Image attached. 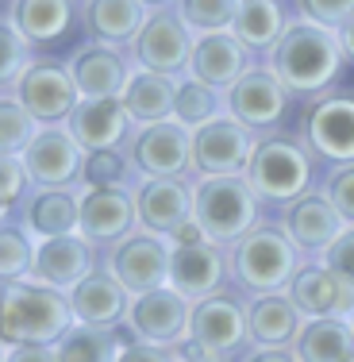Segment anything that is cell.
Returning a JSON list of instances; mask_svg holds the SVG:
<instances>
[{
  "label": "cell",
  "instance_id": "cell-1",
  "mask_svg": "<svg viewBox=\"0 0 354 362\" xmlns=\"http://www.w3.org/2000/svg\"><path fill=\"white\" fill-rule=\"evenodd\" d=\"M343 58L347 54H343L339 31L300 16L297 23L285 28L281 42L270 50V70L289 85V93H316L331 85Z\"/></svg>",
  "mask_w": 354,
  "mask_h": 362
},
{
  "label": "cell",
  "instance_id": "cell-2",
  "mask_svg": "<svg viewBox=\"0 0 354 362\" xmlns=\"http://www.w3.org/2000/svg\"><path fill=\"white\" fill-rule=\"evenodd\" d=\"M73 305L62 297V289L50 286H28V281H8L4 286V343H58L73 327Z\"/></svg>",
  "mask_w": 354,
  "mask_h": 362
},
{
  "label": "cell",
  "instance_id": "cell-3",
  "mask_svg": "<svg viewBox=\"0 0 354 362\" xmlns=\"http://www.w3.org/2000/svg\"><path fill=\"white\" fill-rule=\"evenodd\" d=\"M193 220L212 243H239L258 220V193L243 174L204 177L193 189Z\"/></svg>",
  "mask_w": 354,
  "mask_h": 362
},
{
  "label": "cell",
  "instance_id": "cell-4",
  "mask_svg": "<svg viewBox=\"0 0 354 362\" xmlns=\"http://www.w3.org/2000/svg\"><path fill=\"white\" fill-rule=\"evenodd\" d=\"M297 251L289 231L254 228L235 247V278L254 293H278L297 278Z\"/></svg>",
  "mask_w": 354,
  "mask_h": 362
},
{
  "label": "cell",
  "instance_id": "cell-5",
  "mask_svg": "<svg viewBox=\"0 0 354 362\" xmlns=\"http://www.w3.org/2000/svg\"><path fill=\"white\" fill-rule=\"evenodd\" d=\"M247 181L266 201H297V197H305L308 181H312V162L293 139L270 135L254 146Z\"/></svg>",
  "mask_w": 354,
  "mask_h": 362
},
{
  "label": "cell",
  "instance_id": "cell-6",
  "mask_svg": "<svg viewBox=\"0 0 354 362\" xmlns=\"http://www.w3.org/2000/svg\"><path fill=\"white\" fill-rule=\"evenodd\" d=\"M193 50H196L193 28L181 20V12H166V8L146 16L139 39H135V58H139L143 70L170 77L193 66Z\"/></svg>",
  "mask_w": 354,
  "mask_h": 362
},
{
  "label": "cell",
  "instance_id": "cell-7",
  "mask_svg": "<svg viewBox=\"0 0 354 362\" xmlns=\"http://www.w3.org/2000/svg\"><path fill=\"white\" fill-rule=\"evenodd\" d=\"M254 139L250 127L239 119H208L204 127L193 132V166L204 177H228V174H247L254 158Z\"/></svg>",
  "mask_w": 354,
  "mask_h": 362
},
{
  "label": "cell",
  "instance_id": "cell-8",
  "mask_svg": "<svg viewBox=\"0 0 354 362\" xmlns=\"http://www.w3.org/2000/svg\"><path fill=\"white\" fill-rule=\"evenodd\" d=\"M8 97H20L42 127H58V119H70V112L77 108L81 93H77L73 74L66 70V66L31 62L28 74H23L20 85H16V93H8Z\"/></svg>",
  "mask_w": 354,
  "mask_h": 362
},
{
  "label": "cell",
  "instance_id": "cell-9",
  "mask_svg": "<svg viewBox=\"0 0 354 362\" xmlns=\"http://www.w3.org/2000/svg\"><path fill=\"white\" fill-rule=\"evenodd\" d=\"M131 320L135 335L143 343H158V347H170V343H181L185 332L193 327V308H189V297L177 289H151V293H139L131 300Z\"/></svg>",
  "mask_w": 354,
  "mask_h": 362
},
{
  "label": "cell",
  "instance_id": "cell-10",
  "mask_svg": "<svg viewBox=\"0 0 354 362\" xmlns=\"http://www.w3.org/2000/svg\"><path fill=\"white\" fill-rule=\"evenodd\" d=\"M131 154L146 177H181L193 166V132L177 119H162L135 135Z\"/></svg>",
  "mask_w": 354,
  "mask_h": 362
},
{
  "label": "cell",
  "instance_id": "cell-11",
  "mask_svg": "<svg viewBox=\"0 0 354 362\" xmlns=\"http://www.w3.org/2000/svg\"><path fill=\"white\" fill-rule=\"evenodd\" d=\"M289 108V85L273 70H247L228 89V112L243 127H273Z\"/></svg>",
  "mask_w": 354,
  "mask_h": 362
},
{
  "label": "cell",
  "instance_id": "cell-12",
  "mask_svg": "<svg viewBox=\"0 0 354 362\" xmlns=\"http://www.w3.org/2000/svg\"><path fill=\"white\" fill-rule=\"evenodd\" d=\"M289 297L308 320H327V316H350L354 313V281H347L327 262L305 266L289 281Z\"/></svg>",
  "mask_w": 354,
  "mask_h": 362
},
{
  "label": "cell",
  "instance_id": "cell-13",
  "mask_svg": "<svg viewBox=\"0 0 354 362\" xmlns=\"http://www.w3.org/2000/svg\"><path fill=\"white\" fill-rule=\"evenodd\" d=\"M308 143L327 162H354V97L350 93H327L308 108Z\"/></svg>",
  "mask_w": 354,
  "mask_h": 362
},
{
  "label": "cell",
  "instance_id": "cell-14",
  "mask_svg": "<svg viewBox=\"0 0 354 362\" xmlns=\"http://www.w3.org/2000/svg\"><path fill=\"white\" fill-rule=\"evenodd\" d=\"M170 258L174 251H166L158 235H127L124 243L112 251V274L127 286V293H151L162 289L170 281Z\"/></svg>",
  "mask_w": 354,
  "mask_h": 362
},
{
  "label": "cell",
  "instance_id": "cell-15",
  "mask_svg": "<svg viewBox=\"0 0 354 362\" xmlns=\"http://www.w3.org/2000/svg\"><path fill=\"white\" fill-rule=\"evenodd\" d=\"M81 151H85V146L70 135V127H66V132H62V127H42V132L35 135V143L23 151V162H28L35 185H42V189H66L85 170Z\"/></svg>",
  "mask_w": 354,
  "mask_h": 362
},
{
  "label": "cell",
  "instance_id": "cell-16",
  "mask_svg": "<svg viewBox=\"0 0 354 362\" xmlns=\"http://www.w3.org/2000/svg\"><path fill=\"white\" fill-rule=\"evenodd\" d=\"M66 124L85 151H116L131 127V112L124 97H81Z\"/></svg>",
  "mask_w": 354,
  "mask_h": 362
},
{
  "label": "cell",
  "instance_id": "cell-17",
  "mask_svg": "<svg viewBox=\"0 0 354 362\" xmlns=\"http://www.w3.org/2000/svg\"><path fill=\"white\" fill-rule=\"evenodd\" d=\"M196 343H201L208 355H231L243 339H250V324L239 300L223 297V293H212L201 305L193 308V327H189Z\"/></svg>",
  "mask_w": 354,
  "mask_h": 362
},
{
  "label": "cell",
  "instance_id": "cell-18",
  "mask_svg": "<svg viewBox=\"0 0 354 362\" xmlns=\"http://www.w3.org/2000/svg\"><path fill=\"white\" fill-rule=\"evenodd\" d=\"M93 274V247L85 235H54L42 239L35 251L31 278L50 289H77Z\"/></svg>",
  "mask_w": 354,
  "mask_h": 362
},
{
  "label": "cell",
  "instance_id": "cell-19",
  "mask_svg": "<svg viewBox=\"0 0 354 362\" xmlns=\"http://www.w3.org/2000/svg\"><path fill=\"white\" fill-rule=\"evenodd\" d=\"M139 220L135 197L124 193L119 185L89 189L81 197V235L89 243H116L131 235V223Z\"/></svg>",
  "mask_w": 354,
  "mask_h": 362
},
{
  "label": "cell",
  "instance_id": "cell-20",
  "mask_svg": "<svg viewBox=\"0 0 354 362\" xmlns=\"http://www.w3.org/2000/svg\"><path fill=\"white\" fill-rule=\"evenodd\" d=\"M135 209L146 231L154 235H174L181 223L193 220V193L181 177H151L135 193Z\"/></svg>",
  "mask_w": 354,
  "mask_h": 362
},
{
  "label": "cell",
  "instance_id": "cell-21",
  "mask_svg": "<svg viewBox=\"0 0 354 362\" xmlns=\"http://www.w3.org/2000/svg\"><path fill=\"white\" fill-rule=\"evenodd\" d=\"M247 70H250V47L235 31H212V35L196 39L193 66H189L193 77L216 85V89H231Z\"/></svg>",
  "mask_w": 354,
  "mask_h": 362
},
{
  "label": "cell",
  "instance_id": "cell-22",
  "mask_svg": "<svg viewBox=\"0 0 354 362\" xmlns=\"http://www.w3.org/2000/svg\"><path fill=\"white\" fill-rule=\"evenodd\" d=\"M343 223H347L343 212L327 197H316V193H305L297 201H289V212H285V231L293 235V243L300 251H327L347 231Z\"/></svg>",
  "mask_w": 354,
  "mask_h": 362
},
{
  "label": "cell",
  "instance_id": "cell-23",
  "mask_svg": "<svg viewBox=\"0 0 354 362\" xmlns=\"http://www.w3.org/2000/svg\"><path fill=\"white\" fill-rule=\"evenodd\" d=\"M70 74H73V85L81 97H124L127 81V62L119 58L116 47L108 42H89L73 54L70 62Z\"/></svg>",
  "mask_w": 354,
  "mask_h": 362
},
{
  "label": "cell",
  "instance_id": "cell-24",
  "mask_svg": "<svg viewBox=\"0 0 354 362\" xmlns=\"http://www.w3.org/2000/svg\"><path fill=\"white\" fill-rule=\"evenodd\" d=\"M70 305L77 324L112 327L131 313V293L116 274H89L77 289H70Z\"/></svg>",
  "mask_w": 354,
  "mask_h": 362
},
{
  "label": "cell",
  "instance_id": "cell-25",
  "mask_svg": "<svg viewBox=\"0 0 354 362\" xmlns=\"http://www.w3.org/2000/svg\"><path fill=\"white\" fill-rule=\"evenodd\" d=\"M170 286L185 293L189 300H204L223 286V255L212 243L174 247L170 258Z\"/></svg>",
  "mask_w": 354,
  "mask_h": 362
},
{
  "label": "cell",
  "instance_id": "cell-26",
  "mask_svg": "<svg viewBox=\"0 0 354 362\" xmlns=\"http://www.w3.org/2000/svg\"><path fill=\"white\" fill-rule=\"evenodd\" d=\"M250 339L258 347H289L300 335V308L289 293H258V300L247 308Z\"/></svg>",
  "mask_w": 354,
  "mask_h": 362
},
{
  "label": "cell",
  "instance_id": "cell-27",
  "mask_svg": "<svg viewBox=\"0 0 354 362\" xmlns=\"http://www.w3.org/2000/svg\"><path fill=\"white\" fill-rule=\"evenodd\" d=\"M124 105L131 112L135 124L151 127L162 119H174V105H177V81L170 74H154V70H139L131 74L124 89Z\"/></svg>",
  "mask_w": 354,
  "mask_h": 362
},
{
  "label": "cell",
  "instance_id": "cell-28",
  "mask_svg": "<svg viewBox=\"0 0 354 362\" xmlns=\"http://www.w3.org/2000/svg\"><path fill=\"white\" fill-rule=\"evenodd\" d=\"M85 23L108 47L135 42L146 23V4L143 0H89L85 4Z\"/></svg>",
  "mask_w": 354,
  "mask_h": 362
},
{
  "label": "cell",
  "instance_id": "cell-29",
  "mask_svg": "<svg viewBox=\"0 0 354 362\" xmlns=\"http://www.w3.org/2000/svg\"><path fill=\"white\" fill-rule=\"evenodd\" d=\"M300 362H354V324L343 316L308 320L297 335Z\"/></svg>",
  "mask_w": 354,
  "mask_h": 362
},
{
  "label": "cell",
  "instance_id": "cell-30",
  "mask_svg": "<svg viewBox=\"0 0 354 362\" xmlns=\"http://www.w3.org/2000/svg\"><path fill=\"white\" fill-rule=\"evenodd\" d=\"M8 20L28 42H58L73 23V0H12Z\"/></svg>",
  "mask_w": 354,
  "mask_h": 362
},
{
  "label": "cell",
  "instance_id": "cell-31",
  "mask_svg": "<svg viewBox=\"0 0 354 362\" xmlns=\"http://www.w3.org/2000/svg\"><path fill=\"white\" fill-rule=\"evenodd\" d=\"M285 28L289 23H285V12H281L278 0H243L235 12V23H231V31L250 50H273L281 42Z\"/></svg>",
  "mask_w": 354,
  "mask_h": 362
},
{
  "label": "cell",
  "instance_id": "cell-32",
  "mask_svg": "<svg viewBox=\"0 0 354 362\" xmlns=\"http://www.w3.org/2000/svg\"><path fill=\"white\" fill-rule=\"evenodd\" d=\"M73 228H81V201H73L66 189H42L28 212V231L39 239H54L73 235Z\"/></svg>",
  "mask_w": 354,
  "mask_h": 362
},
{
  "label": "cell",
  "instance_id": "cell-33",
  "mask_svg": "<svg viewBox=\"0 0 354 362\" xmlns=\"http://www.w3.org/2000/svg\"><path fill=\"white\" fill-rule=\"evenodd\" d=\"M58 362H116V343H112L108 327L77 324L58 339Z\"/></svg>",
  "mask_w": 354,
  "mask_h": 362
},
{
  "label": "cell",
  "instance_id": "cell-34",
  "mask_svg": "<svg viewBox=\"0 0 354 362\" xmlns=\"http://www.w3.org/2000/svg\"><path fill=\"white\" fill-rule=\"evenodd\" d=\"M220 116V97H216V85L201 81V77L189 74L185 81H177V105H174V119L185 124L189 132L204 127L208 119Z\"/></svg>",
  "mask_w": 354,
  "mask_h": 362
},
{
  "label": "cell",
  "instance_id": "cell-35",
  "mask_svg": "<svg viewBox=\"0 0 354 362\" xmlns=\"http://www.w3.org/2000/svg\"><path fill=\"white\" fill-rule=\"evenodd\" d=\"M42 132L39 119L28 112L20 97H4V105H0V146H4V154H23L31 143H35V135Z\"/></svg>",
  "mask_w": 354,
  "mask_h": 362
},
{
  "label": "cell",
  "instance_id": "cell-36",
  "mask_svg": "<svg viewBox=\"0 0 354 362\" xmlns=\"http://www.w3.org/2000/svg\"><path fill=\"white\" fill-rule=\"evenodd\" d=\"M239 4L243 0H177V12L193 31L212 35V31H231Z\"/></svg>",
  "mask_w": 354,
  "mask_h": 362
},
{
  "label": "cell",
  "instance_id": "cell-37",
  "mask_svg": "<svg viewBox=\"0 0 354 362\" xmlns=\"http://www.w3.org/2000/svg\"><path fill=\"white\" fill-rule=\"evenodd\" d=\"M35 251L39 247H31L28 231L8 223L4 235H0V270H4V286L8 281H23L35 270Z\"/></svg>",
  "mask_w": 354,
  "mask_h": 362
},
{
  "label": "cell",
  "instance_id": "cell-38",
  "mask_svg": "<svg viewBox=\"0 0 354 362\" xmlns=\"http://www.w3.org/2000/svg\"><path fill=\"white\" fill-rule=\"evenodd\" d=\"M0 47H4V85H8V93H16L20 77L28 74V39L20 35V28H16L12 20H4Z\"/></svg>",
  "mask_w": 354,
  "mask_h": 362
},
{
  "label": "cell",
  "instance_id": "cell-39",
  "mask_svg": "<svg viewBox=\"0 0 354 362\" xmlns=\"http://www.w3.org/2000/svg\"><path fill=\"white\" fill-rule=\"evenodd\" d=\"M85 181L93 189L119 185L124 181V158H119V151H89V158H85Z\"/></svg>",
  "mask_w": 354,
  "mask_h": 362
},
{
  "label": "cell",
  "instance_id": "cell-40",
  "mask_svg": "<svg viewBox=\"0 0 354 362\" xmlns=\"http://www.w3.org/2000/svg\"><path fill=\"white\" fill-rule=\"evenodd\" d=\"M300 16L312 23H324V28H339L354 16V0H297Z\"/></svg>",
  "mask_w": 354,
  "mask_h": 362
},
{
  "label": "cell",
  "instance_id": "cell-41",
  "mask_svg": "<svg viewBox=\"0 0 354 362\" xmlns=\"http://www.w3.org/2000/svg\"><path fill=\"white\" fill-rule=\"evenodd\" d=\"M0 174H4V209L12 212L16 201L23 197V189L31 185V170L28 162H23V154H4V162H0Z\"/></svg>",
  "mask_w": 354,
  "mask_h": 362
},
{
  "label": "cell",
  "instance_id": "cell-42",
  "mask_svg": "<svg viewBox=\"0 0 354 362\" xmlns=\"http://www.w3.org/2000/svg\"><path fill=\"white\" fill-rule=\"evenodd\" d=\"M327 201L343 212V220L354 223V162L327 177Z\"/></svg>",
  "mask_w": 354,
  "mask_h": 362
},
{
  "label": "cell",
  "instance_id": "cell-43",
  "mask_svg": "<svg viewBox=\"0 0 354 362\" xmlns=\"http://www.w3.org/2000/svg\"><path fill=\"white\" fill-rule=\"evenodd\" d=\"M324 262L331 266V270H339L347 281H354V223L324 251Z\"/></svg>",
  "mask_w": 354,
  "mask_h": 362
},
{
  "label": "cell",
  "instance_id": "cell-44",
  "mask_svg": "<svg viewBox=\"0 0 354 362\" xmlns=\"http://www.w3.org/2000/svg\"><path fill=\"white\" fill-rule=\"evenodd\" d=\"M116 362H174V355L158 343H124Z\"/></svg>",
  "mask_w": 354,
  "mask_h": 362
},
{
  "label": "cell",
  "instance_id": "cell-45",
  "mask_svg": "<svg viewBox=\"0 0 354 362\" xmlns=\"http://www.w3.org/2000/svg\"><path fill=\"white\" fill-rule=\"evenodd\" d=\"M4 362H58V351L42 347V343H20V347H8Z\"/></svg>",
  "mask_w": 354,
  "mask_h": 362
},
{
  "label": "cell",
  "instance_id": "cell-46",
  "mask_svg": "<svg viewBox=\"0 0 354 362\" xmlns=\"http://www.w3.org/2000/svg\"><path fill=\"white\" fill-rule=\"evenodd\" d=\"M174 243L177 247H196V243H212V239L204 235V228L196 220H189V223H181V228L174 231Z\"/></svg>",
  "mask_w": 354,
  "mask_h": 362
},
{
  "label": "cell",
  "instance_id": "cell-47",
  "mask_svg": "<svg viewBox=\"0 0 354 362\" xmlns=\"http://www.w3.org/2000/svg\"><path fill=\"white\" fill-rule=\"evenodd\" d=\"M250 362H300V358L289 355L285 347H262L258 355H250Z\"/></svg>",
  "mask_w": 354,
  "mask_h": 362
},
{
  "label": "cell",
  "instance_id": "cell-48",
  "mask_svg": "<svg viewBox=\"0 0 354 362\" xmlns=\"http://www.w3.org/2000/svg\"><path fill=\"white\" fill-rule=\"evenodd\" d=\"M335 31H339V42H343V54H347L350 62H354V16H350L347 23H339V28H335Z\"/></svg>",
  "mask_w": 354,
  "mask_h": 362
},
{
  "label": "cell",
  "instance_id": "cell-49",
  "mask_svg": "<svg viewBox=\"0 0 354 362\" xmlns=\"http://www.w3.org/2000/svg\"><path fill=\"white\" fill-rule=\"evenodd\" d=\"M143 4H154V8H162V4H166V0H143Z\"/></svg>",
  "mask_w": 354,
  "mask_h": 362
},
{
  "label": "cell",
  "instance_id": "cell-50",
  "mask_svg": "<svg viewBox=\"0 0 354 362\" xmlns=\"http://www.w3.org/2000/svg\"><path fill=\"white\" fill-rule=\"evenodd\" d=\"M196 362H220V355H208V358H196Z\"/></svg>",
  "mask_w": 354,
  "mask_h": 362
},
{
  "label": "cell",
  "instance_id": "cell-51",
  "mask_svg": "<svg viewBox=\"0 0 354 362\" xmlns=\"http://www.w3.org/2000/svg\"><path fill=\"white\" fill-rule=\"evenodd\" d=\"M350 324H354V313H350Z\"/></svg>",
  "mask_w": 354,
  "mask_h": 362
}]
</instances>
